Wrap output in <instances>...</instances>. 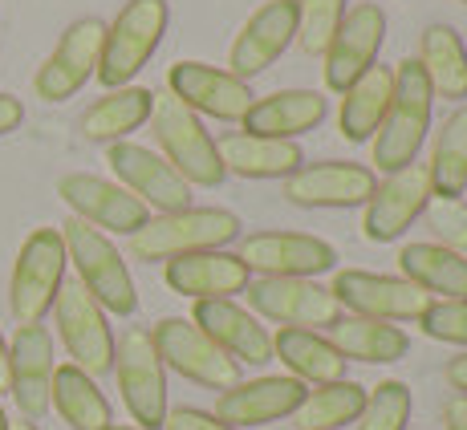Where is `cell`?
Here are the masks:
<instances>
[{
    "label": "cell",
    "mask_w": 467,
    "mask_h": 430,
    "mask_svg": "<svg viewBox=\"0 0 467 430\" xmlns=\"http://www.w3.org/2000/svg\"><path fill=\"white\" fill-rule=\"evenodd\" d=\"M53 333L45 325H16L8 345V394L29 423L49 415L53 394Z\"/></svg>",
    "instance_id": "obj_21"
},
{
    "label": "cell",
    "mask_w": 467,
    "mask_h": 430,
    "mask_svg": "<svg viewBox=\"0 0 467 430\" xmlns=\"http://www.w3.org/2000/svg\"><path fill=\"white\" fill-rule=\"evenodd\" d=\"M423 333L431 342H447V345H467V297L455 301H431V309L419 317Z\"/></svg>",
    "instance_id": "obj_39"
},
{
    "label": "cell",
    "mask_w": 467,
    "mask_h": 430,
    "mask_svg": "<svg viewBox=\"0 0 467 430\" xmlns=\"http://www.w3.org/2000/svg\"><path fill=\"white\" fill-rule=\"evenodd\" d=\"M431 175L427 163H410L402 171H390L374 187V195L366 200L362 215V236L370 244H394L407 236V228L427 211L431 203Z\"/></svg>",
    "instance_id": "obj_17"
},
{
    "label": "cell",
    "mask_w": 467,
    "mask_h": 430,
    "mask_svg": "<svg viewBox=\"0 0 467 430\" xmlns=\"http://www.w3.org/2000/svg\"><path fill=\"white\" fill-rule=\"evenodd\" d=\"M66 240L61 228H37L21 244L13 264V281H8V309H13L16 325H41V317L53 309L61 284H66Z\"/></svg>",
    "instance_id": "obj_6"
},
{
    "label": "cell",
    "mask_w": 467,
    "mask_h": 430,
    "mask_svg": "<svg viewBox=\"0 0 467 430\" xmlns=\"http://www.w3.org/2000/svg\"><path fill=\"white\" fill-rule=\"evenodd\" d=\"M427 228L435 231V244L467 260V200L463 195H431L427 203Z\"/></svg>",
    "instance_id": "obj_38"
},
{
    "label": "cell",
    "mask_w": 467,
    "mask_h": 430,
    "mask_svg": "<svg viewBox=\"0 0 467 430\" xmlns=\"http://www.w3.org/2000/svg\"><path fill=\"white\" fill-rule=\"evenodd\" d=\"M53 325L69 353V365H78L89 378H102L114 370V329L110 312L102 309L78 281H66L53 301Z\"/></svg>",
    "instance_id": "obj_8"
},
{
    "label": "cell",
    "mask_w": 467,
    "mask_h": 430,
    "mask_svg": "<svg viewBox=\"0 0 467 430\" xmlns=\"http://www.w3.org/2000/svg\"><path fill=\"white\" fill-rule=\"evenodd\" d=\"M66 240V256L78 268V284L102 304L110 317H134L139 312V289L127 268L122 252L110 244V236L98 228H89L86 220H69L61 228Z\"/></svg>",
    "instance_id": "obj_3"
},
{
    "label": "cell",
    "mask_w": 467,
    "mask_h": 430,
    "mask_svg": "<svg viewBox=\"0 0 467 430\" xmlns=\"http://www.w3.org/2000/svg\"><path fill=\"white\" fill-rule=\"evenodd\" d=\"M163 281L175 297L187 301H232L236 292L248 289L253 272L244 268V260L228 248H215V252H195V256H179L167 260Z\"/></svg>",
    "instance_id": "obj_24"
},
{
    "label": "cell",
    "mask_w": 467,
    "mask_h": 430,
    "mask_svg": "<svg viewBox=\"0 0 467 430\" xmlns=\"http://www.w3.org/2000/svg\"><path fill=\"white\" fill-rule=\"evenodd\" d=\"M374 187H379V179H374L370 167L326 159V163H305L297 175L285 179V200L293 208L346 211V208H366Z\"/></svg>",
    "instance_id": "obj_20"
},
{
    "label": "cell",
    "mask_w": 467,
    "mask_h": 430,
    "mask_svg": "<svg viewBox=\"0 0 467 430\" xmlns=\"http://www.w3.org/2000/svg\"><path fill=\"white\" fill-rule=\"evenodd\" d=\"M106 163H110V171H114V183L127 187L139 203H147V211L163 215V211L192 208V187L150 147H139V142H110V147H106Z\"/></svg>",
    "instance_id": "obj_14"
},
{
    "label": "cell",
    "mask_w": 467,
    "mask_h": 430,
    "mask_svg": "<svg viewBox=\"0 0 467 430\" xmlns=\"http://www.w3.org/2000/svg\"><path fill=\"white\" fill-rule=\"evenodd\" d=\"M390 94H394V69L390 66H374L370 74L358 77V82L341 94V110H337L341 138L370 142L382 127L386 110H390Z\"/></svg>",
    "instance_id": "obj_28"
},
{
    "label": "cell",
    "mask_w": 467,
    "mask_h": 430,
    "mask_svg": "<svg viewBox=\"0 0 467 430\" xmlns=\"http://www.w3.org/2000/svg\"><path fill=\"white\" fill-rule=\"evenodd\" d=\"M399 268L402 281L423 289L427 297L439 301L467 297V260L447 252L443 244H407L399 252Z\"/></svg>",
    "instance_id": "obj_33"
},
{
    "label": "cell",
    "mask_w": 467,
    "mask_h": 430,
    "mask_svg": "<svg viewBox=\"0 0 467 430\" xmlns=\"http://www.w3.org/2000/svg\"><path fill=\"white\" fill-rule=\"evenodd\" d=\"M329 97L321 89H276L268 97H256L253 110L240 118L244 134H260V138H281L293 142L297 134H309L326 122Z\"/></svg>",
    "instance_id": "obj_25"
},
{
    "label": "cell",
    "mask_w": 467,
    "mask_h": 430,
    "mask_svg": "<svg viewBox=\"0 0 467 430\" xmlns=\"http://www.w3.org/2000/svg\"><path fill=\"white\" fill-rule=\"evenodd\" d=\"M171 21L167 0H127L122 13L106 25L102 41V61H98V82L106 89H122L139 77V69L155 57V49L163 45Z\"/></svg>",
    "instance_id": "obj_5"
},
{
    "label": "cell",
    "mask_w": 467,
    "mask_h": 430,
    "mask_svg": "<svg viewBox=\"0 0 467 430\" xmlns=\"http://www.w3.org/2000/svg\"><path fill=\"white\" fill-rule=\"evenodd\" d=\"M415 61L423 66L435 97H447V102L467 97V45L451 25H427Z\"/></svg>",
    "instance_id": "obj_31"
},
{
    "label": "cell",
    "mask_w": 467,
    "mask_h": 430,
    "mask_svg": "<svg viewBox=\"0 0 467 430\" xmlns=\"http://www.w3.org/2000/svg\"><path fill=\"white\" fill-rule=\"evenodd\" d=\"M431 114H435V89H431L423 66L415 57H402L394 66V94L390 110H386L379 134L370 138L374 167L379 171H402L419 159L427 134H431Z\"/></svg>",
    "instance_id": "obj_1"
},
{
    "label": "cell",
    "mask_w": 467,
    "mask_h": 430,
    "mask_svg": "<svg viewBox=\"0 0 467 430\" xmlns=\"http://www.w3.org/2000/svg\"><path fill=\"white\" fill-rule=\"evenodd\" d=\"M0 430H8V415H5V406H0Z\"/></svg>",
    "instance_id": "obj_47"
},
{
    "label": "cell",
    "mask_w": 467,
    "mask_h": 430,
    "mask_svg": "<svg viewBox=\"0 0 467 430\" xmlns=\"http://www.w3.org/2000/svg\"><path fill=\"white\" fill-rule=\"evenodd\" d=\"M240 240V215L228 208H183L150 215L130 236V256L159 264V260H179L195 252H215Z\"/></svg>",
    "instance_id": "obj_2"
},
{
    "label": "cell",
    "mask_w": 467,
    "mask_h": 430,
    "mask_svg": "<svg viewBox=\"0 0 467 430\" xmlns=\"http://www.w3.org/2000/svg\"><path fill=\"white\" fill-rule=\"evenodd\" d=\"M8 390V342L5 333H0V394Z\"/></svg>",
    "instance_id": "obj_44"
},
{
    "label": "cell",
    "mask_w": 467,
    "mask_h": 430,
    "mask_svg": "<svg viewBox=\"0 0 467 430\" xmlns=\"http://www.w3.org/2000/svg\"><path fill=\"white\" fill-rule=\"evenodd\" d=\"M329 342L346 362H362V365H394L410 353V337L390 321H374V317H341L329 329Z\"/></svg>",
    "instance_id": "obj_29"
},
{
    "label": "cell",
    "mask_w": 467,
    "mask_h": 430,
    "mask_svg": "<svg viewBox=\"0 0 467 430\" xmlns=\"http://www.w3.org/2000/svg\"><path fill=\"white\" fill-rule=\"evenodd\" d=\"M443 430H467V394L443 402Z\"/></svg>",
    "instance_id": "obj_42"
},
{
    "label": "cell",
    "mask_w": 467,
    "mask_h": 430,
    "mask_svg": "<svg viewBox=\"0 0 467 430\" xmlns=\"http://www.w3.org/2000/svg\"><path fill=\"white\" fill-rule=\"evenodd\" d=\"M155 110V94L142 86H122V89H106L94 106L82 114V134L89 142H127V134H134L142 122H150Z\"/></svg>",
    "instance_id": "obj_30"
},
{
    "label": "cell",
    "mask_w": 467,
    "mask_h": 430,
    "mask_svg": "<svg viewBox=\"0 0 467 430\" xmlns=\"http://www.w3.org/2000/svg\"><path fill=\"white\" fill-rule=\"evenodd\" d=\"M293 41H297V0H265L232 41L228 74H236L240 82H253L256 74L273 69L285 57Z\"/></svg>",
    "instance_id": "obj_18"
},
{
    "label": "cell",
    "mask_w": 467,
    "mask_h": 430,
    "mask_svg": "<svg viewBox=\"0 0 467 430\" xmlns=\"http://www.w3.org/2000/svg\"><path fill=\"white\" fill-rule=\"evenodd\" d=\"M309 386L289 374L276 378H253V382H236L232 390H223L215 398V418L228 423L232 430H256V426H273L281 418H293L297 406L305 402Z\"/></svg>",
    "instance_id": "obj_22"
},
{
    "label": "cell",
    "mask_w": 467,
    "mask_h": 430,
    "mask_svg": "<svg viewBox=\"0 0 467 430\" xmlns=\"http://www.w3.org/2000/svg\"><path fill=\"white\" fill-rule=\"evenodd\" d=\"M25 122V106H21V97H13V94H0V138L5 134H13L16 127Z\"/></svg>",
    "instance_id": "obj_41"
},
{
    "label": "cell",
    "mask_w": 467,
    "mask_h": 430,
    "mask_svg": "<svg viewBox=\"0 0 467 430\" xmlns=\"http://www.w3.org/2000/svg\"><path fill=\"white\" fill-rule=\"evenodd\" d=\"M443 378H447V386H451L455 394H467V353L451 357V362L443 365Z\"/></svg>",
    "instance_id": "obj_43"
},
{
    "label": "cell",
    "mask_w": 467,
    "mask_h": 430,
    "mask_svg": "<svg viewBox=\"0 0 467 430\" xmlns=\"http://www.w3.org/2000/svg\"><path fill=\"white\" fill-rule=\"evenodd\" d=\"M57 195L66 200V208L74 211V220H86L98 231H119V236H134L142 223L150 220L147 203H139L127 187L110 183L102 175L69 171L61 175Z\"/></svg>",
    "instance_id": "obj_19"
},
{
    "label": "cell",
    "mask_w": 467,
    "mask_h": 430,
    "mask_svg": "<svg viewBox=\"0 0 467 430\" xmlns=\"http://www.w3.org/2000/svg\"><path fill=\"white\" fill-rule=\"evenodd\" d=\"M106 430H142V426H122V423H110Z\"/></svg>",
    "instance_id": "obj_46"
},
{
    "label": "cell",
    "mask_w": 467,
    "mask_h": 430,
    "mask_svg": "<svg viewBox=\"0 0 467 430\" xmlns=\"http://www.w3.org/2000/svg\"><path fill=\"white\" fill-rule=\"evenodd\" d=\"M427 175L435 195H467V106H460L435 134Z\"/></svg>",
    "instance_id": "obj_35"
},
{
    "label": "cell",
    "mask_w": 467,
    "mask_h": 430,
    "mask_svg": "<svg viewBox=\"0 0 467 430\" xmlns=\"http://www.w3.org/2000/svg\"><path fill=\"white\" fill-rule=\"evenodd\" d=\"M215 150H220L223 171L240 179H289L305 167V150L297 142L260 138L244 130H223L215 138Z\"/></svg>",
    "instance_id": "obj_26"
},
{
    "label": "cell",
    "mask_w": 467,
    "mask_h": 430,
    "mask_svg": "<svg viewBox=\"0 0 467 430\" xmlns=\"http://www.w3.org/2000/svg\"><path fill=\"white\" fill-rule=\"evenodd\" d=\"M150 134L159 142V155L183 175L187 187H220L228 171L220 163V150H215V138L203 127V118H195L179 97L171 94H155V110H150Z\"/></svg>",
    "instance_id": "obj_4"
},
{
    "label": "cell",
    "mask_w": 467,
    "mask_h": 430,
    "mask_svg": "<svg viewBox=\"0 0 467 430\" xmlns=\"http://www.w3.org/2000/svg\"><path fill=\"white\" fill-rule=\"evenodd\" d=\"M341 16H346V0H297V45L309 57H321Z\"/></svg>",
    "instance_id": "obj_37"
},
{
    "label": "cell",
    "mask_w": 467,
    "mask_h": 430,
    "mask_svg": "<svg viewBox=\"0 0 467 430\" xmlns=\"http://www.w3.org/2000/svg\"><path fill=\"white\" fill-rule=\"evenodd\" d=\"M8 430H37V423H29V418H21V423H8Z\"/></svg>",
    "instance_id": "obj_45"
},
{
    "label": "cell",
    "mask_w": 467,
    "mask_h": 430,
    "mask_svg": "<svg viewBox=\"0 0 467 430\" xmlns=\"http://www.w3.org/2000/svg\"><path fill=\"white\" fill-rule=\"evenodd\" d=\"M460 5H467V0H460Z\"/></svg>",
    "instance_id": "obj_48"
},
{
    "label": "cell",
    "mask_w": 467,
    "mask_h": 430,
    "mask_svg": "<svg viewBox=\"0 0 467 430\" xmlns=\"http://www.w3.org/2000/svg\"><path fill=\"white\" fill-rule=\"evenodd\" d=\"M192 321L212 337L236 365H268L273 362V333L260 325L253 309L236 301H195Z\"/></svg>",
    "instance_id": "obj_23"
},
{
    "label": "cell",
    "mask_w": 467,
    "mask_h": 430,
    "mask_svg": "<svg viewBox=\"0 0 467 430\" xmlns=\"http://www.w3.org/2000/svg\"><path fill=\"white\" fill-rule=\"evenodd\" d=\"M410 410H415V398H410V386L399 378H386L379 386L366 390V406L358 415V430H407Z\"/></svg>",
    "instance_id": "obj_36"
},
{
    "label": "cell",
    "mask_w": 467,
    "mask_h": 430,
    "mask_svg": "<svg viewBox=\"0 0 467 430\" xmlns=\"http://www.w3.org/2000/svg\"><path fill=\"white\" fill-rule=\"evenodd\" d=\"M329 292L337 297L341 309H349L354 317H374V321H419L431 309V301L423 289H415L402 276H386V272H366V268H341L329 284Z\"/></svg>",
    "instance_id": "obj_12"
},
{
    "label": "cell",
    "mask_w": 467,
    "mask_h": 430,
    "mask_svg": "<svg viewBox=\"0 0 467 430\" xmlns=\"http://www.w3.org/2000/svg\"><path fill=\"white\" fill-rule=\"evenodd\" d=\"M167 94L179 97L195 118H215V122H240L256 102L253 86L240 82L228 69L208 66V61H179V66H171Z\"/></svg>",
    "instance_id": "obj_16"
},
{
    "label": "cell",
    "mask_w": 467,
    "mask_h": 430,
    "mask_svg": "<svg viewBox=\"0 0 467 430\" xmlns=\"http://www.w3.org/2000/svg\"><path fill=\"white\" fill-rule=\"evenodd\" d=\"M150 342H155L167 370H175L179 378L195 382V386L223 394L240 382V365L192 317H163L150 329Z\"/></svg>",
    "instance_id": "obj_9"
},
{
    "label": "cell",
    "mask_w": 467,
    "mask_h": 430,
    "mask_svg": "<svg viewBox=\"0 0 467 430\" xmlns=\"http://www.w3.org/2000/svg\"><path fill=\"white\" fill-rule=\"evenodd\" d=\"M248 309L256 317L273 321L281 329H334L346 309L329 292V284L317 281H281V276H260L248 281Z\"/></svg>",
    "instance_id": "obj_10"
},
{
    "label": "cell",
    "mask_w": 467,
    "mask_h": 430,
    "mask_svg": "<svg viewBox=\"0 0 467 430\" xmlns=\"http://www.w3.org/2000/svg\"><path fill=\"white\" fill-rule=\"evenodd\" d=\"M236 256L248 272L281 281H317L321 272L337 268V248L309 231H253L240 240Z\"/></svg>",
    "instance_id": "obj_11"
},
{
    "label": "cell",
    "mask_w": 467,
    "mask_h": 430,
    "mask_svg": "<svg viewBox=\"0 0 467 430\" xmlns=\"http://www.w3.org/2000/svg\"><path fill=\"white\" fill-rule=\"evenodd\" d=\"M102 41H106V21L98 16H82L74 21L61 41L53 45V53L45 57V66L33 77L41 102H69L74 94H82V86L98 74L102 61Z\"/></svg>",
    "instance_id": "obj_15"
},
{
    "label": "cell",
    "mask_w": 467,
    "mask_h": 430,
    "mask_svg": "<svg viewBox=\"0 0 467 430\" xmlns=\"http://www.w3.org/2000/svg\"><path fill=\"white\" fill-rule=\"evenodd\" d=\"M362 406H366V386L341 378L329 382V386H313L293 418H297L301 430H346L358 423Z\"/></svg>",
    "instance_id": "obj_34"
},
{
    "label": "cell",
    "mask_w": 467,
    "mask_h": 430,
    "mask_svg": "<svg viewBox=\"0 0 467 430\" xmlns=\"http://www.w3.org/2000/svg\"><path fill=\"white\" fill-rule=\"evenodd\" d=\"M114 378H119V394L127 402L130 418L142 430H159L167 418V365L159 357L150 329L130 325L127 333L114 342Z\"/></svg>",
    "instance_id": "obj_7"
},
{
    "label": "cell",
    "mask_w": 467,
    "mask_h": 430,
    "mask_svg": "<svg viewBox=\"0 0 467 430\" xmlns=\"http://www.w3.org/2000/svg\"><path fill=\"white\" fill-rule=\"evenodd\" d=\"M382 45H386V13L382 8L370 5V0L346 8L334 41H329L326 53H321V61H326V66H321V74H326V89L346 94L358 77L370 74V69L379 66Z\"/></svg>",
    "instance_id": "obj_13"
},
{
    "label": "cell",
    "mask_w": 467,
    "mask_h": 430,
    "mask_svg": "<svg viewBox=\"0 0 467 430\" xmlns=\"http://www.w3.org/2000/svg\"><path fill=\"white\" fill-rule=\"evenodd\" d=\"M163 430H232V426L200 406H175V410H167Z\"/></svg>",
    "instance_id": "obj_40"
},
{
    "label": "cell",
    "mask_w": 467,
    "mask_h": 430,
    "mask_svg": "<svg viewBox=\"0 0 467 430\" xmlns=\"http://www.w3.org/2000/svg\"><path fill=\"white\" fill-rule=\"evenodd\" d=\"M273 357L289 370V378L305 386H329L346 378V357L334 349V342L313 329H276L273 333Z\"/></svg>",
    "instance_id": "obj_27"
},
{
    "label": "cell",
    "mask_w": 467,
    "mask_h": 430,
    "mask_svg": "<svg viewBox=\"0 0 467 430\" xmlns=\"http://www.w3.org/2000/svg\"><path fill=\"white\" fill-rule=\"evenodd\" d=\"M49 406L61 415V423L74 430H106L114 423L110 398L98 390V378L82 374L78 365H57L53 370Z\"/></svg>",
    "instance_id": "obj_32"
}]
</instances>
